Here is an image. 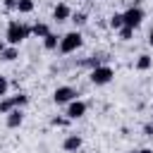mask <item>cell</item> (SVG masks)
I'll return each instance as SVG.
<instances>
[{
    "instance_id": "8fae6325",
    "label": "cell",
    "mask_w": 153,
    "mask_h": 153,
    "mask_svg": "<svg viewBox=\"0 0 153 153\" xmlns=\"http://www.w3.org/2000/svg\"><path fill=\"white\" fill-rule=\"evenodd\" d=\"M19 57V48L17 45H7L2 53H0V60H5V62H14Z\"/></svg>"
},
{
    "instance_id": "d4e9b609",
    "label": "cell",
    "mask_w": 153,
    "mask_h": 153,
    "mask_svg": "<svg viewBox=\"0 0 153 153\" xmlns=\"http://www.w3.org/2000/svg\"><path fill=\"white\" fill-rule=\"evenodd\" d=\"M148 45L153 48V26H151V31H148Z\"/></svg>"
},
{
    "instance_id": "9a60e30c",
    "label": "cell",
    "mask_w": 153,
    "mask_h": 153,
    "mask_svg": "<svg viewBox=\"0 0 153 153\" xmlns=\"http://www.w3.org/2000/svg\"><path fill=\"white\" fill-rule=\"evenodd\" d=\"M108 26H110V29H122V26H124V17H122V12H115V14L110 17Z\"/></svg>"
},
{
    "instance_id": "ffe728a7",
    "label": "cell",
    "mask_w": 153,
    "mask_h": 153,
    "mask_svg": "<svg viewBox=\"0 0 153 153\" xmlns=\"http://www.w3.org/2000/svg\"><path fill=\"white\" fill-rule=\"evenodd\" d=\"M117 31H120V38H122V41H129V38L134 36V29H131V26H122V29H117Z\"/></svg>"
},
{
    "instance_id": "3957f363",
    "label": "cell",
    "mask_w": 153,
    "mask_h": 153,
    "mask_svg": "<svg viewBox=\"0 0 153 153\" xmlns=\"http://www.w3.org/2000/svg\"><path fill=\"white\" fill-rule=\"evenodd\" d=\"M88 79H91L93 86H105V84H110V81L115 79V69H112L110 65H98V67L91 69Z\"/></svg>"
},
{
    "instance_id": "7402d4cb",
    "label": "cell",
    "mask_w": 153,
    "mask_h": 153,
    "mask_svg": "<svg viewBox=\"0 0 153 153\" xmlns=\"http://www.w3.org/2000/svg\"><path fill=\"white\" fill-rule=\"evenodd\" d=\"M7 88H10V81H7L5 76H0V98L7 96Z\"/></svg>"
},
{
    "instance_id": "e0dca14e",
    "label": "cell",
    "mask_w": 153,
    "mask_h": 153,
    "mask_svg": "<svg viewBox=\"0 0 153 153\" xmlns=\"http://www.w3.org/2000/svg\"><path fill=\"white\" fill-rule=\"evenodd\" d=\"M69 19H72V22H74V26L79 29V26H84V24L88 22V14H86V12H74Z\"/></svg>"
},
{
    "instance_id": "cb8c5ba5",
    "label": "cell",
    "mask_w": 153,
    "mask_h": 153,
    "mask_svg": "<svg viewBox=\"0 0 153 153\" xmlns=\"http://www.w3.org/2000/svg\"><path fill=\"white\" fill-rule=\"evenodd\" d=\"M143 134L146 136H153V122H146L143 124Z\"/></svg>"
},
{
    "instance_id": "ba28073f",
    "label": "cell",
    "mask_w": 153,
    "mask_h": 153,
    "mask_svg": "<svg viewBox=\"0 0 153 153\" xmlns=\"http://www.w3.org/2000/svg\"><path fill=\"white\" fill-rule=\"evenodd\" d=\"M22 122H24V112H22V108H14V110H10V112L5 115V124H7L10 129L22 127Z\"/></svg>"
},
{
    "instance_id": "30bf717a",
    "label": "cell",
    "mask_w": 153,
    "mask_h": 153,
    "mask_svg": "<svg viewBox=\"0 0 153 153\" xmlns=\"http://www.w3.org/2000/svg\"><path fill=\"white\" fill-rule=\"evenodd\" d=\"M139 72H148L151 67H153V57L148 55V53H141L139 57H136V65H134Z\"/></svg>"
},
{
    "instance_id": "5b68a950",
    "label": "cell",
    "mask_w": 153,
    "mask_h": 153,
    "mask_svg": "<svg viewBox=\"0 0 153 153\" xmlns=\"http://www.w3.org/2000/svg\"><path fill=\"white\" fill-rule=\"evenodd\" d=\"M76 98V91L72 88V86H57L55 91H53V100H55V105H67L69 100H74Z\"/></svg>"
},
{
    "instance_id": "44dd1931",
    "label": "cell",
    "mask_w": 153,
    "mask_h": 153,
    "mask_svg": "<svg viewBox=\"0 0 153 153\" xmlns=\"http://www.w3.org/2000/svg\"><path fill=\"white\" fill-rule=\"evenodd\" d=\"M69 122H72V120H69V117H60V115H57V117H53V120H50V124H53V127H67V124H69Z\"/></svg>"
},
{
    "instance_id": "52a82bcc",
    "label": "cell",
    "mask_w": 153,
    "mask_h": 153,
    "mask_svg": "<svg viewBox=\"0 0 153 153\" xmlns=\"http://www.w3.org/2000/svg\"><path fill=\"white\" fill-rule=\"evenodd\" d=\"M81 146H84V139H81L79 134H67L65 141H62V148H65L67 153H76Z\"/></svg>"
},
{
    "instance_id": "6da1fadb",
    "label": "cell",
    "mask_w": 153,
    "mask_h": 153,
    "mask_svg": "<svg viewBox=\"0 0 153 153\" xmlns=\"http://www.w3.org/2000/svg\"><path fill=\"white\" fill-rule=\"evenodd\" d=\"M31 36V26L22 24V22H10L7 24V33H5V41L7 45H19L22 41H26Z\"/></svg>"
},
{
    "instance_id": "4316f807",
    "label": "cell",
    "mask_w": 153,
    "mask_h": 153,
    "mask_svg": "<svg viewBox=\"0 0 153 153\" xmlns=\"http://www.w3.org/2000/svg\"><path fill=\"white\" fill-rule=\"evenodd\" d=\"M5 48H7V41H0V53H2Z\"/></svg>"
},
{
    "instance_id": "5bb4252c",
    "label": "cell",
    "mask_w": 153,
    "mask_h": 153,
    "mask_svg": "<svg viewBox=\"0 0 153 153\" xmlns=\"http://www.w3.org/2000/svg\"><path fill=\"white\" fill-rule=\"evenodd\" d=\"M33 7H36L33 0H19V2H17V12H19V14H31Z\"/></svg>"
},
{
    "instance_id": "603a6c76",
    "label": "cell",
    "mask_w": 153,
    "mask_h": 153,
    "mask_svg": "<svg viewBox=\"0 0 153 153\" xmlns=\"http://www.w3.org/2000/svg\"><path fill=\"white\" fill-rule=\"evenodd\" d=\"M17 2H19V0H2L5 10H17Z\"/></svg>"
},
{
    "instance_id": "7c38bea8",
    "label": "cell",
    "mask_w": 153,
    "mask_h": 153,
    "mask_svg": "<svg viewBox=\"0 0 153 153\" xmlns=\"http://www.w3.org/2000/svg\"><path fill=\"white\" fill-rule=\"evenodd\" d=\"M57 45H60V36L50 31V33L43 38V48H45V50H57Z\"/></svg>"
},
{
    "instance_id": "d6986e66",
    "label": "cell",
    "mask_w": 153,
    "mask_h": 153,
    "mask_svg": "<svg viewBox=\"0 0 153 153\" xmlns=\"http://www.w3.org/2000/svg\"><path fill=\"white\" fill-rule=\"evenodd\" d=\"M84 65L93 69V67H98V65H105V57H103V55H93V57H91V60H86Z\"/></svg>"
},
{
    "instance_id": "8992f818",
    "label": "cell",
    "mask_w": 153,
    "mask_h": 153,
    "mask_svg": "<svg viewBox=\"0 0 153 153\" xmlns=\"http://www.w3.org/2000/svg\"><path fill=\"white\" fill-rule=\"evenodd\" d=\"M69 120H79V117H84L86 115V103L84 100H79V98H74V100H69L67 103V112H65Z\"/></svg>"
},
{
    "instance_id": "2e32d148",
    "label": "cell",
    "mask_w": 153,
    "mask_h": 153,
    "mask_svg": "<svg viewBox=\"0 0 153 153\" xmlns=\"http://www.w3.org/2000/svg\"><path fill=\"white\" fill-rule=\"evenodd\" d=\"M10 110H14V103H12V96H5V98H0V115H7Z\"/></svg>"
},
{
    "instance_id": "4fadbf2b",
    "label": "cell",
    "mask_w": 153,
    "mask_h": 153,
    "mask_svg": "<svg viewBox=\"0 0 153 153\" xmlns=\"http://www.w3.org/2000/svg\"><path fill=\"white\" fill-rule=\"evenodd\" d=\"M31 33H33V36H38V38H45V36L50 33V26H48V24H43V22H36V24L31 26Z\"/></svg>"
},
{
    "instance_id": "9c48e42d",
    "label": "cell",
    "mask_w": 153,
    "mask_h": 153,
    "mask_svg": "<svg viewBox=\"0 0 153 153\" xmlns=\"http://www.w3.org/2000/svg\"><path fill=\"white\" fill-rule=\"evenodd\" d=\"M72 17V7L67 5V2H57L55 7H53V19L55 22H67Z\"/></svg>"
},
{
    "instance_id": "484cf974",
    "label": "cell",
    "mask_w": 153,
    "mask_h": 153,
    "mask_svg": "<svg viewBox=\"0 0 153 153\" xmlns=\"http://www.w3.org/2000/svg\"><path fill=\"white\" fill-rule=\"evenodd\" d=\"M136 153H153V148H139Z\"/></svg>"
},
{
    "instance_id": "7a4b0ae2",
    "label": "cell",
    "mask_w": 153,
    "mask_h": 153,
    "mask_svg": "<svg viewBox=\"0 0 153 153\" xmlns=\"http://www.w3.org/2000/svg\"><path fill=\"white\" fill-rule=\"evenodd\" d=\"M81 45H84V36H81L79 29H74V31H67L65 36H60L57 50H60L62 55H69V53H76Z\"/></svg>"
},
{
    "instance_id": "277c9868",
    "label": "cell",
    "mask_w": 153,
    "mask_h": 153,
    "mask_svg": "<svg viewBox=\"0 0 153 153\" xmlns=\"http://www.w3.org/2000/svg\"><path fill=\"white\" fill-rule=\"evenodd\" d=\"M122 17H124V26L139 29V26H141V22H143V10H141L139 5H131L127 12H122Z\"/></svg>"
},
{
    "instance_id": "ac0fdd59",
    "label": "cell",
    "mask_w": 153,
    "mask_h": 153,
    "mask_svg": "<svg viewBox=\"0 0 153 153\" xmlns=\"http://www.w3.org/2000/svg\"><path fill=\"white\" fill-rule=\"evenodd\" d=\"M12 103H14V108H24L29 103V96L26 93H17V96H12Z\"/></svg>"
}]
</instances>
